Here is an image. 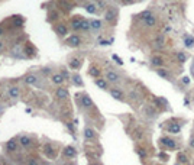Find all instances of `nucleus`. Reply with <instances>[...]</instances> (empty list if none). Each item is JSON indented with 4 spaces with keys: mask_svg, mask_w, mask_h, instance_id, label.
Returning <instances> with one entry per match:
<instances>
[{
    "mask_svg": "<svg viewBox=\"0 0 194 165\" xmlns=\"http://www.w3.org/2000/svg\"><path fill=\"white\" fill-rule=\"evenodd\" d=\"M55 96H57L58 100H67L70 97V91H68L67 87H58L55 90Z\"/></svg>",
    "mask_w": 194,
    "mask_h": 165,
    "instance_id": "obj_1",
    "label": "nucleus"
},
{
    "mask_svg": "<svg viewBox=\"0 0 194 165\" xmlns=\"http://www.w3.org/2000/svg\"><path fill=\"white\" fill-rule=\"evenodd\" d=\"M67 45H70V47H72V48L80 47V45H81V38L77 36V35H72V36H70V38L67 39Z\"/></svg>",
    "mask_w": 194,
    "mask_h": 165,
    "instance_id": "obj_2",
    "label": "nucleus"
},
{
    "mask_svg": "<svg viewBox=\"0 0 194 165\" xmlns=\"http://www.w3.org/2000/svg\"><path fill=\"white\" fill-rule=\"evenodd\" d=\"M54 31L57 32V35H59V36H67L68 28H67V25H64V23H58V25H55Z\"/></svg>",
    "mask_w": 194,
    "mask_h": 165,
    "instance_id": "obj_3",
    "label": "nucleus"
},
{
    "mask_svg": "<svg viewBox=\"0 0 194 165\" xmlns=\"http://www.w3.org/2000/svg\"><path fill=\"white\" fill-rule=\"evenodd\" d=\"M106 78H107V81H110V82H117L120 80V75H119L116 71H107Z\"/></svg>",
    "mask_w": 194,
    "mask_h": 165,
    "instance_id": "obj_4",
    "label": "nucleus"
},
{
    "mask_svg": "<svg viewBox=\"0 0 194 165\" xmlns=\"http://www.w3.org/2000/svg\"><path fill=\"white\" fill-rule=\"evenodd\" d=\"M9 96H10L13 100L19 99V97H20V88H19L18 85H12V87H9Z\"/></svg>",
    "mask_w": 194,
    "mask_h": 165,
    "instance_id": "obj_5",
    "label": "nucleus"
},
{
    "mask_svg": "<svg viewBox=\"0 0 194 165\" xmlns=\"http://www.w3.org/2000/svg\"><path fill=\"white\" fill-rule=\"evenodd\" d=\"M161 143H162L164 146H167V148H170V149H174V148H177L175 141H174V139H171V138H162V139H161Z\"/></svg>",
    "mask_w": 194,
    "mask_h": 165,
    "instance_id": "obj_6",
    "label": "nucleus"
},
{
    "mask_svg": "<svg viewBox=\"0 0 194 165\" xmlns=\"http://www.w3.org/2000/svg\"><path fill=\"white\" fill-rule=\"evenodd\" d=\"M51 81H52L54 84H57V85H61L62 82L65 81V77H64V74L57 72V74H54L52 77H51Z\"/></svg>",
    "mask_w": 194,
    "mask_h": 165,
    "instance_id": "obj_7",
    "label": "nucleus"
},
{
    "mask_svg": "<svg viewBox=\"0 0 194 165\" xmlns=\"http://www.w3.org/2000/svg\"><path fill=\"white\" fill-rule=\"evenodd\" d=\"M116 16H117V10H116V9H112V7H110L109 10H106V13H105V19H106L107 22L115 20Z\"/></svg>",
    "mask_w": 194,
    "mask_h": 165,
    "instance_id": "obj_8",
    "label": "nucleus"
},
{
    "mask_svg": "<svg viewBox=\"0 0 194 165\" xmlns=\"http://www.w3.org/2000/svg\"><path fill=\"white\" fill-rule=\"evenodd\" d=\"M81 17H72L71 19V29L72 31H81Z\"/></svg>",
    "mask_w": 194,
    "mask_h": 165,
    "instance_id": "obj_9",
    "label": "nucleus"
},
{
    "mask_svg": "<svg viewBox=\"0 0 194 165\" xmlns=\"http://www.w3.org/2000/svg\"><path fill=\"white\" fill-rule=\"evenodd\" d=\"M143 20V23L148 26V28H152V26H155V23H157V16L155 15H149L148 17H145V19H142Z\"/></svg>",
    "mask_w": 194,
    "mask_h": 165,
    "instance_id": "obj_10",
    "label": "nucleus"
},
{
    "mask_svg": "<svg viewBox=\"0 0 194 165\" xmlns=\"http://www.w3.org/2000/svg\"><path fill=\"white\" fill-rule=\"evenodd\" d=\"M81 104H83L86 109H90V107H93V100L90 99V96L84 94V96H81Z\"/></svg>",
    "mask_w": 194,
    "mask_h": 165,
    "instance_id": "obj_11",
    "label": "nucleus"
},
{
    "mask_svg": "<svg viewBox=\"0 0 194 165\" xmlns=\"http://www.w3.org/2000/svg\"><path fill=\"white\" fill-rule=\"evenodd\" d=\"M75 154H77V151L74 146H65L64 148V156H67V158H74Z\"/></svg>",
    "mask_w": 194,
    "mask_h": 165,
    "instance_id": "obj_12",
    "label": "nucleus"
},
{
    "mask_svg": "<svg viewBox=\"0 0 194 165\" xmlns=\"http://www.w3.org/2000/svg\"><path fill=\"white\" fill-rule=\"evenodd\" d=\"M110 94L112 97L116 100H123V93L119 90V88H110Z\"/></svg>",
    "mask_w": 194,
    "mask_h": 165,
    "instance_id": "obj_13",
    "label": "nucleus"
},
{
    "mask_svg": "<svg viewBox=\"0 0 194 165\" xmlns=\"http://www.w3.org/2000/svg\"><path fill=\"white\" fill-rule=\"evenodd\" d=\"M6 149L9 152H15L18 149V143H16V139H10L7 143H6Z\"/></svg>",
    "mask_w": 194,
    "mask_h": 165,
    "instance_id": "obj_14",
    "label": "nucleus"
},
{
    "mask_svg": "<svg viewBox=\"0 0 194 165\" xmlns=\"http://www.w3.org/2000/svg\"><path fill=\"white\" fill-rule=\"evenodd\" d=\"M25 82H26V84H29V85L36 84V82H38V77H36L35 74H28V75L25 77Z\"/></svg>",
    "mask_w": 194,
    "mask_h": 165,
    "instance_id": "obj_15",
    "label": "nucleus"
},
{
    "mask_svg": "<svg viewBox=\"0 0 194 165\" xmlns=\"http://www.w3.org/2000/svg\"><path fill=\"white\" fill-rule=\"evenodd\" d=\"M84 9H86V12H88V13H91V15H94V13H97V6H96L94 3H87V4L84 6Z\"/></svg>",
    "mask_w": 194,
    "mask_h": 165,
    "instance_id": "obj_16",
    "label": "nucleus"
},
{
    "mask_svg": "<svg viewBox=\"0 0 194 165\" xmlns=\"http://www.w3.org/2000/svg\"><path fill=\"white\" fill-rule=\"evenodd\" d=\"M94 82H96V85H97L99 88H102V90H106L107 88V81L103 80V78H99V77H97V78L94 80Z\"/></svg>",
    "mask_w": 194,
    "mask_h": 165,
    "instance_id": "obj_17",
    "label": "nucleus"
},
{
    "mask_svg": "<svg viewBox=\"0 0 194 165\" xmlns=\"http://www.w3.org/2000/svg\"><path fill=\"white\" fill-rule=\"evenodd\" d=\"M165 45V38L162 36V35H159V36H157V39H155V48H158V50H161L162 47Z\"/></svg>",
    "mask_w": 194,
    "mask_h": 165,
    "instance_id": "obj_18",
    "label": "nucleus"
},
{
    "mask_svg": "<svg viewBox=\"0 0 194 165\" xmlns=\"http://www.w3.org/2000/svg\"><path fill=\"white\" fill-rule=\"evenodd\" d=\"M102 28V20L100 19H93L91 20V31H100Z\"/></svg>",
    "mask_w": 194,
    "mask_h": 165,
    "instance_id": "obj_19",
    "label": "nucleus"
},
{
    "mask_svg": "<svg viewBox=\"0 0 194 165\" xmlns=\"http://www.w3.org/2000/svg\"><path fill=\"white\" fill-rule=\"evenodd\" d=\"M31 138L29 136H26V135H23V136H20V145L23 146V148H28L29 145H31Z\"/></svg>",
    "mask_w": 194,
    "mask_h": 165,
    "instance_id": "obj_20",
    "label": "nucleus"
},
{
    "mask_svg": "<svg viewBox=\"0 0 194 165\" xmlns=\"http://www.w3.org/2000/svg\"><path fill=\"white\" fill-rule=\"evenodd\" d=\"M94 136H96L94 129H91V128H86L84 129V138L86 139H94Z\"/></svg>",
    "mask_w": 194,
    "mask_h": 165,
    "instance_id": "obj_21",
    "label": "nucleus"
},
{
    "mask_svg": "<svg viewBox=\"0 0 194 165\" xmlns=\"http://www.w3.org/2000/svg\"><path fill=\"white\" fill-rule=\"evenodd\" d=\"M81 31H84V32L91 31V22H88L87 19H83L81 20Z\"/></svg>",
    "mask_w": 194,
    "mask_h": 165,
    "instance_id": "obj_22",
    "label": "nucleus"
},
{
    "mask_svg": "<svg viewBox=\"0 0 194 165\" xmlns=\"http://www.w3.org/2000/svg\"><path fill=\"white\" fill-rule=\"evenodd\" d=\"M168 131H170L171 133H178L180 131H181V126H180V123H170Z\"/></svg>",
    "mask_w": 194,
    "mask_h": 165,
    "instance_id": "obj_23",
    "label": "nucleus"
},
{
    "mask_svg": "<svg viewBox=\"0 0 194 165\" xmlns=\"http://www.w3.org/2000/svg\"><path fill=\"white\" fill-rule=\"evenodd\" d=\"M151 64L154 67H161L162 65V60H161V57L158 55H154L152 58H151Z\"/></svg>",
    "mask_w": 194,
    "mask_h": 165,
    "instance_id": "obj_24",
    "label": "nucleus"
},
{
    "mask_svg": "<svg viewBox=\"0 0 194 165\" xmlns=\"http://www.w3.org/2000/svg\"><path fill=\"white\" fill-rule=\"evenodd\" d=\"M80 67H81V61H80V60L74 58V60L70 61V68H72V70H78Z\"/></svg>",
    "mask_w": 194,
    "mask_h": 165,
    "instance_id": "obj_25",
    "label": "nucleus"
},
{
    "mask_svg": "<svg viewBox=\"0 0 194 165\" xmlns=\"http://www.w3.org/2000/svg\"><path fill=\"white\" fill-rule=\"evenodd\" d=\"M88 72H90L91 77H99V75H100V70H99L97 67H90Z\"/></svg>",
    "mask_w": 194,
    "mask_h": 165,
    "instance_id": "obj_26",
    "label": "nucleus"
},
{
    "mask_svg": "<svg viewBox=\"0 0 194 165\" xmlns=\"http://www.w3.org/2000/svg\"><path fill=\"white\" fill-rule=\"evenodd\" d=\"M178 164H188V159H187V156L184 155V154H178Z\"/></svg>",
    "mask_w": 194,
    "mask_h": 165,
    "instance_id": "obj_27",
    "label": "nucleus"
},
{
    "mask_svg": "<svg viewBox=\"0 0 194 165\" xmlns=\"http://www.w3.org/2000/svg\"><path fill=\"white\" fill-rule=\"evenodd\" d=\"M72 82H74L75 85H80V87L83 85V80H81V77H80V75H77V74H75V75H72Z\"/></svg>",
    "mask_w": 194,
    "mask_h": 165,
    "instance_id": "obj_28",
    "label": "nucleus"
},
{
    "mask_svg": "<svg viewBox=\"0 0 194 165\" xmlns=\"http://www.w3.org/2000/svg\"><path fill=\"white\" fill-rule=\"evenodd\" d=\"M45 154H47L48 156H51V158L55 156V151H54V148H51L49 145H47V146H45Z\"/></svg>",
    "mask_w": 194,
    "mask_h": 165,
    "instance_id": "obj_29",
    "label": "nucleus"
},
{
    "mask_svg": "<svg viewBox=\"0 0 194 165\" xmlns=\"http://www.w3.org/2000/svg\"><path fill=\"white\" fill-rule=\"evenodd\" d=\"M157 72H158V75H161L162 78H170V74H168L165 70H162V68H158Z\"/></svg>",
    "mask_w": 194,
    "mask_h": 165,
    "instance_id": "obj_30",
    "label": "nucleus"
},
{
    "mask_svg": "<svg viewBox=\"0 0 194 165\" xmlns=\"http://www.w3.org/2000/svg\"><path fill=\"white\" fill-rule=\"evenodd\" d=\"M59 6H61V9L64 7V10H70L71 9V4L70 3H67L65 0H59Z\"/></svg>",
    "mask_w": 194,
    "mask_h": 165,
    "instance_id": "obj_31",
    "label": "nucleus"
},
{
    "mask_svg": "<svg viewBox=\"0 0 194 165\" xmlns=\"http://www.w3.org/2000/svg\"><path fill=\"white\" fill-rule=\"evenodd\" d=\"M177 60H178L180 62H184V61L187 60V55H185L184 52H178V54H177Z\"/></svg>",
    "mask_w": 194,
    "mask_h": 165,
    "instance_id": "obj_32",
    "label": "nucleus"
},
{
    "mask_svg": "<svg viewBox=\"0 0 194 165\" xmlns=\"http://www.w3.org/2000/svg\"><path fill=\"white\" fill-rule=\"evenodd\" d=\"M194 45V39L193 38H185V47L187 48H191Z\"/></svg>",
    "mask_w": 194,
    "mask_h": 165,
    "instance_id": "obj_33",
    "label": "nucleus"
},
{
    "mask_svg": "<svg viewBox=\"0 0 194 165\" xmlns=\"http://www.w3.org/2000/svg\"><path fill=\"white\" fill-rule=\"evenodd\" d=\"M171 31H173V28H171L170 25H165V26H164V29H162V32H164V33H170Z\"/></svg>",
    "mask_w": 194,
    "mask_h": 165,
    "instance_id": "obj_34",
    "label": "nucleus"
},
{
    "mask_svg": "<svg viewBox=\"0 0 194 165\" xmlns=\"http://www.w3.org/2000/svg\"><path fill=\"white\" fill-rule=\"evenodd\" d=\"M57 19H58V13H55V12L49 13V20H57Z\"/></svg>",
    "mask_w": 194,
    "mask_h": 165,
    "instance_id": "obj_35",
    "label": "nucleus"
},
{
    "mask_svg": "<svg viewBox=\"0 0 194 165\" xmlns=\"http://www.w3.org/2000/svg\"><path fill=\"white\" fill-rule=\"evenodd\" d=\"M146 112H148V115H149V116H154L157 110H155V109H152V107H148V109H146Z\"/></svg>",
    "mask_w": 194,
    "mask_h": 165,
    "instance_id": "obj_36",
    "label": "nucleus"
},
{
    "mask_svg": "<svg viewBox=\"0 0 194 165\" xmlns=\"http://www.w3.org/2000/svg\"><path fill=\"white\" fill-rule=\"evenodd\" d=\"M149 15H152V12L151 10H145L143 13H142V19H145V17H148Z\"/></svg>",
    "mask_w": 194,
    "mask_h": 165,
    "instance_id": "obj_37",
    "label": "nucleus"
},
{
    "mask_svg": "<svg viewBox=\"0 0 194 165\" xmlns=\"http://www.w3.org/2000/svg\"><path fill=\"white\" fill-rule=\"evenodd\" d=\"M97 6H100V7L103 9V7H105V1H103V0H97Z\"/></svg>",
    "mask_w": 194,
    "mask_h": 165,
    "instance_id": "obj_38",
    "label": "nucleus"
},
{
    "mask_svg": "<svg viewBox=\"0 0 194 165\" xmlns=\"http://www.w3.org/2000/svg\"><path fill=\"white\" fill-rule=\"evenodd\" d=\"M190 146L194 149V136H191V139H190Z\"/></svg>",
    "mask_w": 194,
    "mask_h": 165,
    "instance_id": "obj_39",
    "label": "nucleus"
},
{
    "mask_svg": "<svg viewBox=\"0 0 194 165\" xmlns=\"http://www.w3.org/2000/svg\"><path fill=\"white\" fill-rule=\"evenodd\" d=\"M122 1H123L125 4H130V3H133L135 0H122Z\"/></svg>",
    "mask_w": 194,
    "mask_h": 165,
    "instance_id": "obj_40",
    "label": "nucleus"
},
{
    "mask_svg": "<svg viewBox=\"0 0 194 165\" xmlns=\"http://www.w3.org/2000/svg\"><path fill=\"white\" fill-rule=\"evenodd\" d=\"M1 35H4V28L0 25V36H1Z\"/></svg>",
    "mask_w": 194,
    "mask_h": 165,
    "instance_id": "obj_41",
    "label": "nucleus"
},
{
    "mask_svg": "<svg viewBox=\"0 0 194 165\" xmlns=\"http://www.w3.org/2000/svg\"><path fill=\"white\" fill-rule=\"evenodd\" d=\"M138 152H139V155H141L142 158H143V156H145V151H142V149H139V151H138Z\"/></svg>",
    "mask_w": 194,
    "mask_h": 165,
    "instance_id": "obj_42",
    "label": "nucleus"
},
{
    "mask_svg": "<svg viewBox=\"0 0 194 165\" xmlns=\"http://www.w3.org/2000/svg\"><path fill=\"white\" fill-rule=\"evenodd\" d=\"M3 47H4V45H3V41H0V51L3 50Z\"/></svg>",
    "mask_w": 194,
    "mask_h": 165,
    "instance_id": "obj_43",
    "label": "nucleus"
},
{
    "mask_svg": "<svg viewBox=\"0 0 194 165\" xmlns=\"http://www.w3.org/2000/svg\"><path fill=\"white\" fill-rule=\"evenodd\" d=\"M1 112H3V109H1V107H0V115H1Z\"/></svg>",
    "mask_w": 194,
    "mask_h": 165,
    "instance_id": "obj_44",
    "label": "nucleus"
}]
</instances>
